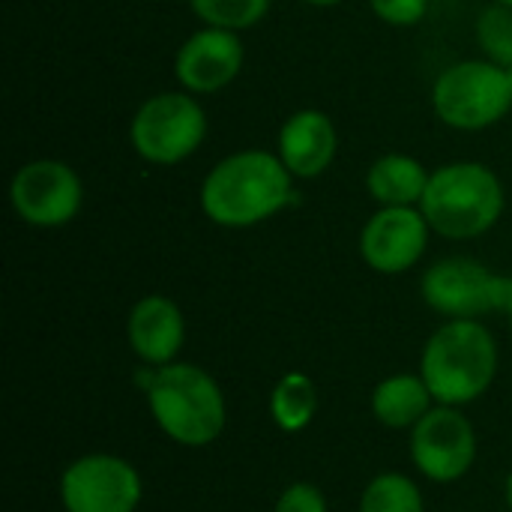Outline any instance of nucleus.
<instances>
[{
  "label": "nucleus",
  "mask_w": 512,
  "mask_h": 512,
  "mask_svg": "<svg viewBox=\"0 0 512 512\" xmlns=\"http://www.w3.org/2000/svg\"><path fill=\"white\" fill-rule=\"evenodd\" d=\"M135 384L144 390L147 408L159 432L180 447H210L228 423V402L219 381L195 363L141 366Z\"/></svg>",
  "instance_id": "nucleus-1"
},
{
  "label": "nucleus",
  "mask_w": 512,
  "mask_h": 512,
  "mask_svg": "<svg viewBox=\"0 0 512 512\" xmlns=\"http://www.w3.org/2000/svg\"><path fill=\"white\" fill-rule=\"evenodd\" d=\"M294 198V174L279 153L240 150L216 162L201 183V210L213 225L252 228L285 210Z\"/></svg>",
  "instance_id": "nucleus-2"
},
{
  "label": "nucleus",
  "mask_w": 512,
  "mask_h": 512,
  "mask_svg": "<svg viewBox=\"0 0 512 512\" xmlns=\"http://www.w3.org/2000/svg\"><path fill=\"white\" fill-rule=\"evenodd\" d=\"M501 351L480 321H447L423 345L420 375L438 405L465 408L489 393L498 378Z\"/></svg>",
  "instance_id": "nucleus-3"
},
{
  "label": "nucleus",
  "mask_w": 512,
  "mask_h": 512,
  "mask_svg": "<svg viewBox=\"0 0 512 512\" xmlns=\"http://www.w3.org/2000/svg\"><path fill=\"white\" fill-rule=\"evenodd\" d=\"M504 183L480 162H450L432 171L420 210L447 240H474L504 216Z\"/></svg>",
  "instance_id": "nucleus-4"
},
{
  "label": "nucleus",
  "mask_w": 512,
  "mask_h": 512,
  "mask_svg": "<svg viewBox=\"0 0 512 512\" xmlns=\"http://www.w3.org/2000/svg\"><path fill=\"white\" fill-rule=\"evenodd\" d=\"M432 108L453 129H489L512 108L510 72L492 60L453 63L435 78Z\"/></svg>",
  "instance_id": "nucleus-5"
},
{
  "label": "nucleus",
  "mask_w": 512,
  "mask_h": 512,
  "mask_svg": "<svg viewBox=\"0 0 512 512\" xmlns=\"http://www.w3.org/2000/svg\"><path fill=\"white\" fill-rule=\"evenodd\" d=\"M207 135V114L189 90L150 96L129 123L132 150L150 165H177L189 159Z\"/></svg>",
  "instance_id": "nucleus-6"
},
{
  "label": "nucleus",
  "mask_w": 512,
  "mask_h": 512,
  "mask_svg": "<svg viewBox=\"0 0 512 512\" xmlns=\"http://www.w3.org/2000/svg\"><path fill=\"white\" fill-rule=\"evenodd\" d=\"M420 294L426 306L447 321H480L507 312L512 276H501L474 258H444L423 273Z\"/></svg>",
  "instance_id": "nucleus-7"
},
{
  "label": "nucleus",
  "mask_w": 512,
  "mask_h": 512,
  "mask_svg": "<svg viewBox=\"0 0 512 512\" xmlns=\"http://www.w3.org/2000/svg\"><path fill=\"white\" fill-rule=\"evenodd\" d=\"M63 512H135L144 501L138 468L114 453H87L60 474Z\"/></svg>",
  "instance_id": "nucleus-8"
},
{
  "label": "nucleus",
  "mask_w": 512,
  "mask_h": 512,
  "mask_svg": "<svg viewBox=\"0 0 512 512\" xmlns=\"http://www.w3.org/2000/svg\"><path fill=\"white\" fill-rule=\"evenodd\" d=\"M411 462L414 468L438 483L450 486L471 474L480 441L474 423L462 414V408L453 405H435L414 429H411Z\"/></svg>",
  "instance_id": "nucleus-9"
},
{
  "label": "nucleus",
  "mask_w": 512,
  "mask_h": 512,
  "mask_svg": "<svg viewBox=\"0 0 512 512\" xmlns=\"http://www.w3.org/2000/svg\"><path fill=\"white\" fill-rule=\"evenodd\" d=\"M81 201V177L60 159H33L21 165L9 183V204L15 216L33 228H60L72 222Z\"/></svg>",
  "instance_id": "nucleus-10"
},
{
  "label": "nucleus",
  "mask_w": 512,
  "mask_h": 512,
  "mask_svg": "<svg viewBox=\"0 0 512 512\" xmlns=\"http://www.w3.org/2000/svg\"><path fill=\"white\" fill-rule=\"evenodd\" d=\"M429 231L420 207H381L360 231V255L375 273H408L426 255Z\"/></svg>",
  "instance_id": "nucleus-11"
},
{
  "label": "nucleus",
  "mask_w": 512,
  "mask_h": 512,
  "mask_svg": "<svg viewBox=\"0 0 512 512\" xmlns=\"http://www.w3.org/2000/svg\"><path fill=\"white\" fill-rule=\"evenodd\" d=\"M243 42L237 30L201 27L195 30L174 57V75L183 90L204 96L228 87L243 69Z\"/></svg>",
  "instance_id": "nucleus-12"
},
{
  "label": "nucleus",
  "mask_w": 512,
  "mask_h": 512,
  "mask_svg": "<svg viewBox=\"0 0 512 512\" xmlns=\"http://www.w3.org/2000/svg\"><path fill=\"white\" fill-rule=\"evenodd\" d=\"M126 339L141 366H168L180 357L186 342V318L165 294L141 297L126 321Z\"/></svg>",
  "instance_id": "nucleus-13"
},
{
  "label": "nucleus",
  "mask_w": 512,
  "mask_h": 512,
  "mask_svg": "<svg viewBox=\"0 0 512 512\" xmlns=\"http://www.w3.org/2000/svg\"><path fill=\"white\" fill-rule=\"evenodd\" d=\"M336 150V123L318 108H303L291 114L279 129V159L294 177H321L333 165Z\"/></svg>",
  "instance_id": "nucleus-14"
},
{
  "label": "nucleus",
  "mask_w": 512,
  "mask_h": 512,
  "mask_svg": "<svg viewBox=\"0 0 512 512\" xmlns=\"http://www.w3.org/2000/svg\"><path fill=\"white\" fill-rule=\"evenodd\" d=\"M369 405H372V417L384 429L411 432L438 402L420 372L417 375L399 372L375 384Z\"/></svg>",
  "instance_id": "nucleus-15"
},
{
  "label": "nucleus",
  "mask_w": 512,
  "mask_h": 512,
  "mask_svg": "<svg viewBox=\"0 0 512 512\" xmlns=\"http://www.w3.org/2000/svg\"><path fill=\"white\" fill-rule=\"evenodd\" d=\"M429 171L423 162L405 153H387L372 162L366 174V189L381 207H420L429 186Z\"/></svg>",
  "instance_id": "nucleus-16"
},
{
  "label": "nucleus",
  "mask_w": 512,
  "mask_h": 512,
  "mask_svg": "<svg viewBox=\"0 0 512 512\" xmlns=\"http://www.w3.org/2000/svg\"><path fill=\"white\" fill-rule=\"evenodd\" d=\"M318 414V387L303 372H288L270 393V417L285 435H297L312 426Z\"/></svg>",
  "instance_id": "nucleus-17"
},
{
  "label": "nucleus",
  "mask_w": 512,
  "mask_h": 512,
  "mask_svg": "<svg viewBox=\"0 0 512 512\" xmlns=\"http://www.w3.org/2000/svg\"><path fill=\"white\" fill-rule=\"evenodd\" d=\"M360 512H426V498L408 474L384 471L366 483Z\"/></svg>",
  "instance_id": "nucleus-18"
},
{
  "label": "nucleus",
  "mask_w": 512,
  "mask_h": 512,
  "mask_svg": "<svg viewBox=\"0 0 512 512\" xmlns=\"http://www.w3.org/2000/svg\"><path fill=\"white\" fill-rule=\"evenodd\" d=\"M189 6L207 27H225L240 33L255 27L267 15L270 0H189Z\"/></svg>",
  "instance_id": "nucleus-19"
},
{
  "label": "nucleus",
  "mask_w": 512,
  "mask_h": 512,
  "mask_svg": "<svg viewBox=\"0 0 512 512\" xmlns=\"http://www.w3.org/2000/svg\"><path fill=\"white\" fill-rule=\"evenodd\" d=\"M477 42L486 60L498 66H512V6L492 3L477 18Z\"/></svg>",
  "instance_id": "nucleus-20"
},
{
  "label": "nucleus",
  "mask_w": 512,
  "mask_h": 512,
  "mask_svg": "<svg viewBox=\"0 0 512 512\" xmlns=\"http://www.w3.org/2000/svg\"><path fill=\"white\" fill-rule=\"evenodd\" d=\"M372 12L393 27H414L426 18L429 0H369Z\"/></svg>",
  "instance_id": "nucleus-21"
},
{
  "label": "nucleus",
  "mask_w": 512,
  "mask_h": 512,
  "mask_svg": "<svg viewBox=\"0 0 512 512\" xmlns=\"http://www.w3.org/2000/svg\"><path fill=\"white\" fill-rule=\"evenodd\" d=\"M273 512H330V507L315 483H291L276 498Z\"/></svg>",
  "instance_id": "nucleus-22"
},
{
  "label": "nucleus",
  "mask_w": 512,
  "mask_h": 512,
  "mask_svg": "<svg viewBox=\"0 0 512 512\" xmlns=\"http://www.w3.org/2000/svg\"><path fill=\"white\" fill-rule=\"evenodd\" d=\"M504 501H507V507L512 512V471L507 474V480H504Z\"/></svg>",
  "instance_id": "nucleus-23"
},
{
  "label": "nucleus",
  "mask_w": 512,
  "mask_h": 512,
  "mask_svg": "<svg viewBox=\"0 0 512 512\" xmlns=\"http://www.w3.org/2000/svg\"><path fill=\"white\" fill-rule=\"evenodd\" d=\"M306 3H312V6H336L342 0H306Z\"/></svg>",
  "instance_id": "nucleus-24"
},
{
  "label": "nucleus",
  "mask_w": 512,
  "mask_h": 512,
  "mask_svg": "<svg viewBox=\"0 0 512 512\" xmlns=\"http://www.w3.org/2000/svg\"><path fill=\"white\" fill-rule=\"evenodd\" d=\"M507 318H510V327H512V297H510V306H507Z\"/></svg>",
  "instance_id": "nucleus-25"
},
{
  "label": "nucleus",
  "mask_w": 512,
  "mask_h": 512,
  "mask_svg": "<svg viewBox=\"0 0 512 512\" xmlns=\"http://www.w3.org/2000/svg\"><path fill=\"white\" fill-rule=\"evenodd\" d=\"M495 3H504V6H512V0H495Z\"/></svg>",
  "instance_id": "nucleus-26"
},
{
  "label": "nucleus",
  "mask_w": 512,
  "mask_h": 512,
  "mask_svg": "<svg viewBox=\"0 0 512 512\" xmlns=\"http://www.w3.org/2000/svg\"><path fill=\"white\" fill-rule=\"evenodd\" d=\"M507 72H510V84H512V66H507Z\"/></svg>",
  "instance_id": "nucleus-27"
}]
</instances>
